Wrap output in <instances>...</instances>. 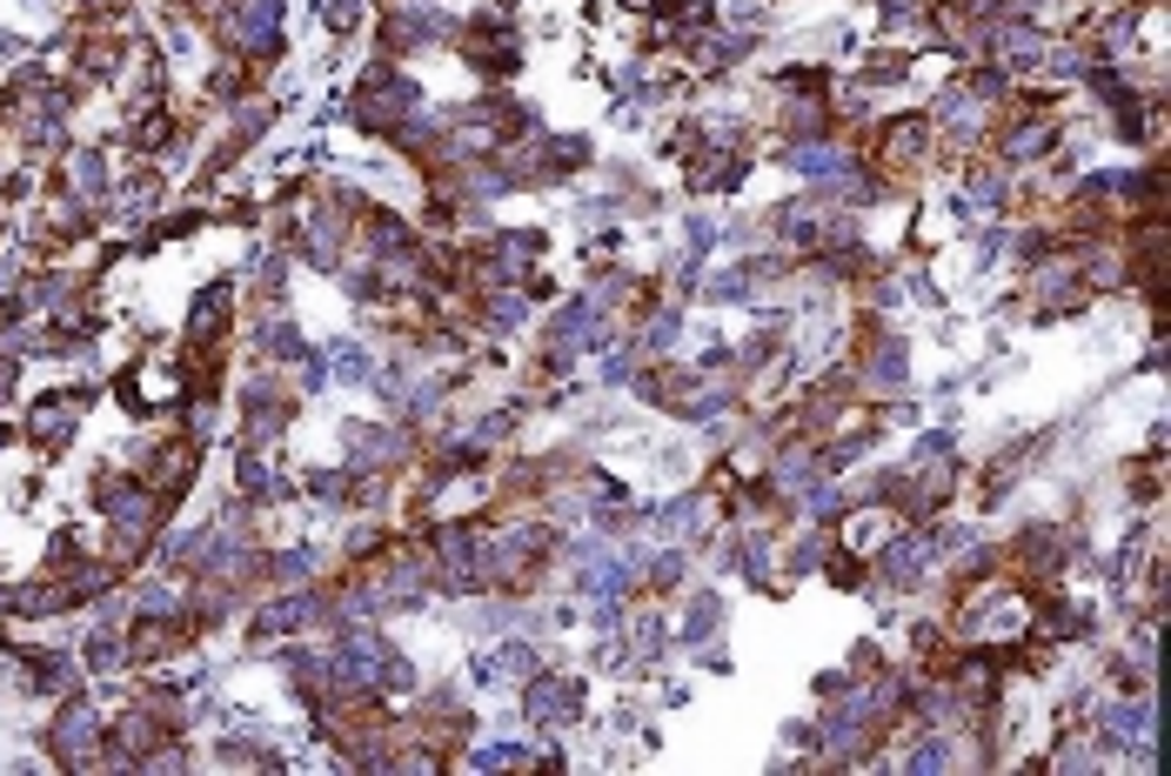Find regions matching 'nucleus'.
Returning <instances> with one entry per match:
<instances>
[{
  "mask_svg": "<svg viewBox=\"0 0 1171 776\" xmlns=\"http://www.w3.org/2000/svg\"><path fill=\"white\" fill-rule=\"evenodd\" d=\"M529 716H576V689L569 683H529Z\"/></svg>",
  "mask_w": 1171,
  "mask_h": 776,
  "instance_id": "1",
  "label": "nucleus"
},
{
  "mask_svg": "<svg viewBox=\"0 0 1171 776\" xmlns=\"http://www.w3.org/2000/svg\"><path fill=\"white\" fill-rule=\"evenodd\" d=\"M275 21H282V0H255V8L242 14V41H248V48L275 41Z\"/></svg>",
  "mask_w": 1171,
  "mask_h": 776,
  "instance_id": "2",
  "label": "nucleus"
},
{
  "mask_svg": "<svg viewBox=\"0 0 1171 776\" xmlns=\"http://www.w3.org/2000/svg\"><path fill=\"white\" fill-rule=\"evenodd\" d=\"M61 743H74V756H81V750L94 743V716H88V710H67V716H61Z\"/></svg>",
  "mask_w": 1171,
  "mask_h": 776,
  "instance_id": "3",
  "label": "nucleus"
},
{
  "mask_svg": "<svg viewBox=\"0 0 1171 776\" xmlns=\"http://www.w3.org/2000/svg\"><path fill=\"white\" fill-rule=\"evenodd\" d=\"M88 656H94L101 670H114V663H121V636H94V643H88Z\"/></svg>",
  "mask_w": 1171,
  "mask_h": 776,
  "instance_id": "4",
  "label": "nucleus"
}]
</instances>
